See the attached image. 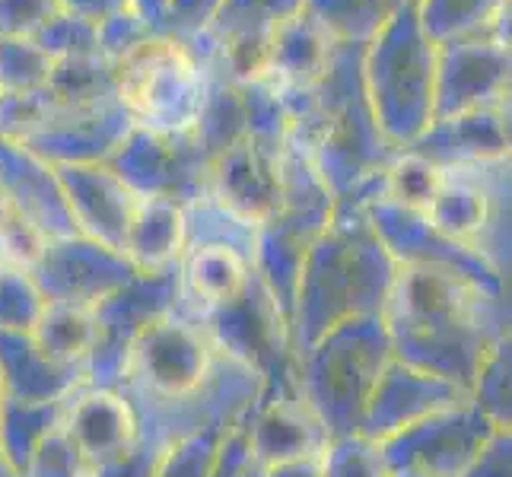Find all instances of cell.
<instances>
[{
    "instance_id": "cell-7",
    "label": "cell",
    "mask_w": 512,
    "mask_h": 477,
    "mask_svg": "<svg viewBox=\"0 0 512 477\" xmlns=\"http://www.w3.org/2000/svg\"><path fill=\"white\" fill-rule=\"evenodd\" d=\"M512 55L500 35H474L436 45V99L433 121L478 109L509 105Z\"/></svg>"
},
{
    "instance_id": "cell-9",
    "label": "cell",
    "mask_w": 512,
    "mask_h": 477,
    "mask_svg": "<svg viewBox=\"0 0 512 477\" xmlns=\"http://www.w3.org/2000/svg\"><path fill=\"white\" fill-rule=\"evenodd\" d=\"M55 175L70 223L102 249L121 255L140 194L105 163H64L55 166Z\"/></svg>"
},
{
    "instance_id": "cell-3",
    "label": "cell",
    "mask_w": 512,
    "mask_h": 477,
    "mask_svg": "<svg viewBox=\"0 0 512 477\" xmlns=\"http://www.w3.org/2000/svg\"><path fill=\"white\" fill-rule=\"evenodd\" d=\"M115 67L118 102L137 131L194 134L207 96V70L188 45L153 35Z\"/></svg>"
},
{
    "instance_id": "cell-1",
    "label": "cell",
    "mask_w": 512,
    "mask_h": 477,
    "mask_svg": "<svg viewBox=\"0 0 512 477\" xmlns=\"http://www.w3.org/2000/svg\"><path fill=\"white\" fill-rule=\"evenodd\" d=\"M363 48H331V58L309 90L280 96L290 115V140L303 147L328 188L379 179L398 156L382 137L363 90Z\"/></svg>"
},
{
    "instance_id": "cell-22",
    "label": "cell",
    "mask_w": 512,
    "mask_h": 477,
    "mask_svg": "<svg viewBox=\"0 0 512 477\" xmlns=\"http://www.w3.org/2000/svg\"><path fill=\"white\" fill-rule=\"evenodd\" d=\"M153 35H156V29L144 20V16L137 10H125L99 26V55L112 64H121L131 51L147 45Z\"/></svg>"
},
{
    "instance_id": "cell-14",
    "label": "cell",
    "mask_w": 512,
    "mask_h": 477,
    "mask_svg": "<svg viewBox=\"0 0 512 477\" xmlns=\"http://www.w3.org/2000/svg\"><path fill=\"white\" fill-rule=\"evenodd\" d=\"M182 277L194 299L207 306H226L242 296L249 284L245 255L226 239L188 242L182 255Z\"/></svg>"
},
{
    "instance_id": "cell-17",
    "label": "cell",
    "mask_w": 512,
    "mask_h": 477,
    "mask_svg": "<svg viewBox=\"0 0 512 477\" xmlns=\"http://www.w3.org/2000/svg\"><path fill=\"white\" fill-rule=\"evenodd\" d=\"M99 338V318L90 306L61 299L42 309L35 322V344L55 363H77L90 357V350Z\"/></svg>"
},
{
    "instance_id": "cell-8",
    "label": "cell",
    "mask_w": 512,
    "mask_h": 477,
    "mask_svg": "<svg viewBox=\"0 0 512 477\" xmlns=\"http://www.w3.org/2000/svg\"><path fill=\"white\" fill-rule=\"evenodd\" d=\"M131 366L134 379L153 395H191L210 373V338L179 318H160L140 331L131 350Z\"/></svg>"
},
{
    "instance_id": "cell-6",
    "label": "cell",
    "mask_w": 512,
    "mask_h": 477,
    "mask_svg": "<svg viewBox=\"0 0 512 477\" xmlns=\"http://www.w3.org/2000/svg\"><path fill=\"white\" fill-rule=\"evenodd\" d=\"M284 153L287 144H268L245 131L236 144L210 159L204 198L261 229L284 201Z\"/></svg>"
},
{
    "instance_id": "cell-24",
    "label": "cell",
    "mask_w": 512,
    "mask_h": 477,
    "mask_svg": "<svg viewBox=\"0 0 512 477\" xmlns=\"http://www.w3.org/2000/svg\"><path fill=\"white\" fill-rule=\"evenodd\" d=\"M58 13V0H0V39H32Z\"/></svg>"
},
{
    "instance_id": "cell-26",
    "label": "cell",
    "mask_w": 512,
    "mask_h": 477,
    "mask_svg": "<svg viewBox=\"0 0 512 477\" xmlns=\"http://www.w3.org/2000/svg\"><path fill=\"white\" fill-rule=\"evenodd\" d=\"M166 4H169V0H131V7L156 29V35H160L163 20H166Z\"/></svg>"
},
{
    "instance_id": "cell-15",
    "label": "cell",
    "mask_w": 512,
    "mask_h": 477,
    "mask_svg": "<svg viewBox=\"0 0 512 477\" xmlns=\"http://www.w3.org/2000/svg\"><path fill=\"white\" fill-rule=\"evenodd\" d=\"M417 23L433 45L474 35L509 42V0H417Z\"/></svg>"
},
{
    "instance_id": "cell-12",
    "label": "cell",
    "mask_w": 512,
    "mask_h": 477,
    "mask_svg": "<svg viewBox=\"0 0 512 477\" xmlns=\"http://www.w3.org/2000/svg\"><path fill=\"white\" fill-rule=\"evenodd\" d=\"M134 414L121 398L109 392L83 395L70 404L67 414V436L70 446L80 452V458L93 465L115 462L134 443Z\"/></svg>"
},
{
    "instance_id": "cell-4",
    "label": "cell",
    "mask_w": 512,
    "mask_h": 477,
    "mask_svg": "<svg viewBox=\"0 0 512 477\" xmlns=\"http://www.w3.org/2000/svg\"><path fill=\"white\" fill-rule=\"evenodd\" d=\"M306 7V0H223L214 20L194 42L191 55L217 64L229 80H258L277 32Z\"/></svg>"
},
{
    "instance_id": "cell-19",
    "label": "cell",
    "mask_w": 512,
    "mask_h": 477,
    "mask_svg": "<svg viewBox=\"0 0 512 477\" xmlns=\"http://www.w3.org/2000/svg\"><path fill=\"white\" fill-rule=\"evenodd\" d=\"M439 185H443V169L411 150H401L382 172L379 198L423 217L427 207L433 204Z\"/></svg>"
},
{
    "instance_id": "cell-25",
    "label": "cell",
    "mask_w": 512,
    "mask_h": 477,
    "mask_svg": "<svg viewBox=\"0 0 512 477\" xmlns=\"http://www.w3.org/2000/svg\"><path fill=\"white\" fill-rule=\"evenodd\" d=\"M58 7L61 13L77 16V20L90 26H102L105 20H112V16L134 10L131 0H58Z\"/></svg>"
},
{
    "instance_id": "cell-5",
    "label": "cell",
    "mask_w": 512,
    "mask_h": 477,
    "mask_svg": "<svg viewBox=\"0 0 512 477\" xmlns=\"http://www.w3.org/2000/svg\"><path fill=\"white\" fill-rule=\"evenodd\" d=\"M105 166L115 169L140 198L191 204L207 194L210 159L194 134H150L134 128Z\"/></svg>"
},
{
    "instance_id": "cell-10",
    "label": "cell",
    "mask_w": 512,
    "mask_h": 477,
    "mask_svg": "<svg viewBox=\"0 0 512 477\" xmlns=\"http://www.w3.org/2000/svg\"><path fill=\"white\" fill-rule=\"evenodd\" d=\"M411 153L430 159L439 169L497 163L509 156V105L506 109H478L465 115H452L423 131Z\"/></svg>"
},
{
    "instance_id": "cell-11",
    "label": "cell",
    "mask_w": 512,
    "mask_h": 477,
    "mask_svg": "<svg viewBox=\"0 0 512 477\" xmlns=\"http://www.w3.org/2000/svg\"><path fill=\"white\" fill-rule=\"evenodd\" d=\"M334 45L338 42H331L328 32L315 23L303 7L293 20L284 23V29L277 32V42H274L268 64H264L258 80L274 86L277 96L303 93L322 77Z\"/></svg>"
},
{
    "instance_id": "cell-23",
    "label": "cell",
    "mask_w": 512,
    "mask_h": 477,
    "mask_svg": "<svg viewBox=\"0 0 512 477\" xmlns=\"http://www.w3.org/2000/svg\"><path fill=\"white\" fill-rule=\"evenodd\" d=\"M220 4L223 0H169L160 35H166V39L179 42V45L194 42L207 29V23L214 20Z\"/></svg>"
},
{
    "instance_id": "cell-2",
    "label": "cell",
    "mask_w": 512,
    "mask_h": 477,
    "mask_svg": "<svg viewBox=\"0 0 512 477\" xmlns=\"http://www.w3.org/2000/svg\"><path fill=\"white\" fill-rule=\"evenodd\" d=\"M363 90L369 109L398 153L433 125L436 99V45L408 7L363 48Z\"/></svg>"
},
{
    "instance_id": "cell-21",
    "label": "cell",
    "mask_w": 512,
    "mask_h": 477,
    "mask_svg": "<svg viewBox=\"0 0 512 477\" xmlns=\"http://www.w3.org/2000/svg\"><path fill=\"white\" fill-rule=\"evenodd\" d=\"M32 42L39 45L51 61L99 55V26L83 23L70 13H58L32 35Z\"/></svg>"
},
{
    "instance_id": "cell-13",
    "label": "cell",
    "mask_w": 512,
    "mask_h": 477,
    "mask_svg": "<svg viewBox=\"0 0 512 477\" xmlns=\"http://www.w3.org/2000/svg\"><path fill=\"white\" fill-rule=\"evenodd\" d=\"M185 245H188L185 204L169 198H140L125 233L121 255L140 271H160L175 261H182Z\"/></svg>"
},
{
    "instance_id": "cell-20",
    "label": "cell",
    "mask_w": 512,
    "mask_h": 477,
    "mask_svg": "<svg viewBox=\"0 0 512 477\" xmlns=\"http://www.w3.org/2000/svg\"><path fill=\"white\" fill-rule=\"evenodd\" d=\"M51 61L32 39H0V96H23L48 86Z\"/></svg>"
},
{
    "instance_id": "cell-18",
    "label": "cell",
    "mask_w": 512,
    "mask_h": 477,
    "mask_svg": "<svg viewBox=\"0 0 512 477\" xmlns=\"http://www.w3.org/2000/svg\"><path fill=\"white\" fill-rule=\"evenodd\" d=\"M48 93L61 102L99 105L118 99V67L102 55L64 58L55 61L48 77Z\"/></svg>"
},
{
    "instance_id": "cell-16",
    "label": "cell",
    "mask_w": 512,
    "mask_h": 477,
    "mask_svg": "<svg viewBox=\"0 0 512 477\" xmlns=\"http://www.w3.org/2000/svg\"><path fill=\"white\" fill-rule=\"evenodd\" d=\"M408 7H417V0H306V13L331 42L344 45H369Z\"/></svg>"
}]
</instances>
